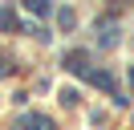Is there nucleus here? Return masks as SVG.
Segmentation results:
<instances>
[{
	"mask_svg": "<svg viewBox=\"0 0 134 130\" xmlns=\"http://www.w3.org/2000/svg\"><path fill=\"white\" fill-rule=\"evenodd\" d=\"M85 81H90V85H98V89L118 94V81H114V73H110V69H90V73H85Z\"/></svg>",
	"mask_w": 134,
	"mask_h": 130,
	"instance_id": "obj_1",
	"label": "nucleus"
},
{
	"mask_svg": "<svg viewBox=\"0 0 134 130\" xmlns=\"http://www.w3.org/2000/svg\"><path fill=\"white\" fill-rule=\"evenodd\" d=\"M65 65H69V69H73V73H81V77H85V73H90V57H85L81 49H77V53H69V57H65Z\"/></svg>",
	"mask_w": 134,
	"mask_h": 130,
	"instance_id": "obj_2",
	"label": "nucleus"
},
{
	"mask_svg": "<svg viewBox=\"0 0 134 130\" xmlns=\"http://www.w3.org/2000/svg\"><path fill=\"white\" fill-rule=\"evenodd\" d=\"M25 8H29V12H37V16H49V0H25Z\"/></svg>",
	"mask_w": 134,
	"mask_h": 130,
	"instance_id": "obj_3",
	"label": "nucleus"
},
{
	"mask_svg": "<svg viewBox=\"0 0 134 130\" xmlns=\"http://www.w3.org/2000/svg\"><path fill=\"white\" fill-rule=\"evenodd\" d=\"M25 126H29V130H53V122H49V118H37V114H29Z\"/></svg>",
	"mask_w": 134,
	"mask_h": 130,
	"instance_id": "obj_4",
	"label": "nucleus"
},
{
	"mask_svg": "<svg viewBox=\"0 0 134 130\" xmlns=\"http://www.w3.org/2000/svg\"><path fill=\"white\" fill-rule=\"evenodd\" d=\"M57 24H61V29H73V12H69V8H61V12H57Z\"/></svg>",
	"mask_w": 134,
	"mask_h": 130,
	"instance_id": "obj_5",
	"label": "nucleus"
},
{
	"mask_svg": "<svg viewBox=\"0 0 134 130\" xmlns=\"http://www.w3.org/2000/svg\"><path fill=\"white\" fill-rule=\"evenodd\" d=\"M12 24V12H0V29H8Z\"/></svg>",
	"mask_w": 134,
	"mask_h": 130,
	"instance_id": "obj_6",
	"label": "nucleus"
},
{
	"mask_svg": "<svg viewBox=\"0 0 134 130\" xmlns=\"http://www.w3.org/2000/svg\"><path fill=\"white\" fill-rule=\"evenodd\" d=\"M130 81H134V69H130Z\"/></svg>",
	"mask_w": 134,
	"mask_h": 130,
	"instance_id": "obj_7",
	"label": "nucleus"
}]
</instances>
